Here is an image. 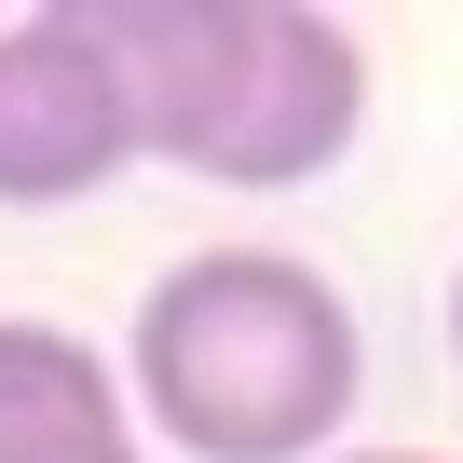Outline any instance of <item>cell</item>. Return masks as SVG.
<instances>
[{
    "instance_id": "5",
    "label": "cell",
    "mask_w": 463,
    "mask_h": 463,
    "mask_svg": "<svg viewBox=\"0 0 463 463\" xmlns=\"http://www.w3.org/2000/svg\"><path fill=\"white\" fill-rule=\"evenodd\" d=\"M327 463H463V449H327Z\"/></svg>"
},
{
    "instance_id": "2",
    "label": "cell",
    "mask_w": 463,
    "mask_h": 463,
    "mask_svg": "<svg viewBox=\"0 0 463 463\" xmlns=\"http://www.w3.org/2000/svg\"><path fill=\"white\" fill-rule=\"evenodd\" d=\"M137 164L204 191H314L368 123V42L314 0H96Z\"/></svg>"
},
{
    "instance_id": "1",
    "label": "cell",
    "mask_w": 463,
    "mask_h": 463,
    "mask_svg": "<svg viewBox=\"0 0 463 463\" xmlns=\"http://www.w3.org/2000/svg\"><path fill=\"white\" fill-rule=\"evenodd\" d=\"M123 395L191 463H327L368 395V341L314 260L204 246V260L150 273L137 341H123Z\"/></svg>"
},
{
    "instance_id": "6",
    "label": "cell",
    "mask_w": 463,
    "mask_h": 463,
    "mask_svg": "<svg viewBox=\"0 0 463 463\" xmlns=\"http://www.w3.org/2000/svg\"><path fill=\"white\" fill-rule=\"evenodd\" d=\"M449 354H463V273H449Z\"/></svg>"
},
{
    "instance_id": "3",
    "label": "cell",
    "mask_w": 463,
    "mask_h": 463,
    "mask_svg": "<svg viewBox=\"0 0 463 463\" xmlns=\"http://www.w3.org/2000/svg\"><path fill=\"white\" fill-rule=\"evenodd\" d=\"M137 164V109H123V69H109V28L42 0V14L0 28V204L42 218V204H82Z\"/></svg>"
},
{
    "instance_id": "4",
    "label": "cell",
    "mask_w": 463,
    "mask_h": 463,
    "mask_svg": "<svg viewBox=\"0 0 463 463\" xmlns=\"http://www.w3.org/2000/svg\"><path fill=\"white\" fill-rule=\"evenodd\" d=\"M0 463H150V422L96 341L0 314Z\"/></svg>"
}]
</instances>
